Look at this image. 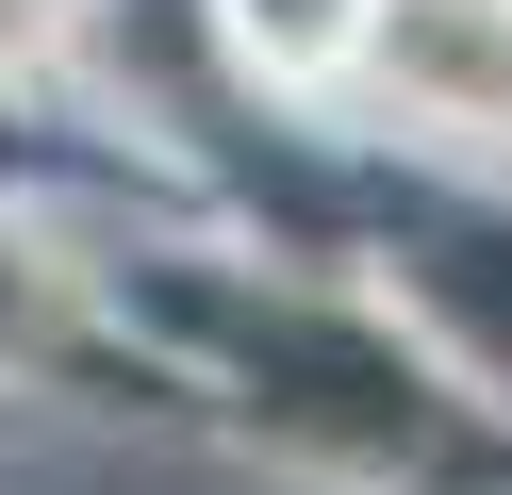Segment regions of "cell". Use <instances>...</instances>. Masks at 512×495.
<instances>
[{
    "label": "cell",
    "instance_id": "obj_1",
    "mask_svg": "<svg viewBox=\"0 0 512 495\" xmlns=\"http://www.w3.org/2000/svg\"><path fill=\"white\" fill-rule=\"evenodd\" d=\"M364 83L430 132H512V0H364Z\"/></svg>",
    "mask_w": 512,
    "mask_h": 495
}]
</instances>
